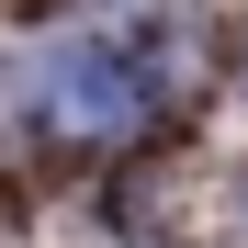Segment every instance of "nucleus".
Returning a JSON list of instances; mask_svg holds the SVG:
<instances>
[{"instance_id":"obj_1","label":"nucleus","mask_w":248,"mask_h":248,"mask_svg":"<svg viewBox=\"0 0 248 248\" xmlns=\"http://www.w3.org/2000/svg\"><path fill=\"white\" fill-rule=\"evenodd\" d=\"M34 113H46V136H68V147H124V136H147L158 79L124 46H57L34 68Z\"/></svg>"}]
</instances>
